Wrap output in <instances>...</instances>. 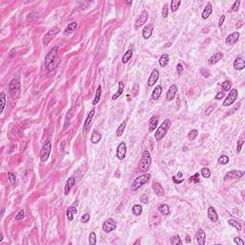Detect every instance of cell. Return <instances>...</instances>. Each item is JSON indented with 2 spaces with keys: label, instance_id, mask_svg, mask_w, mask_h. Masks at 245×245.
<instances>
[{
  "label": "cell",
  "instance_id": "6da1fadb",
  "mask_svg": "<svg viewBox=\"0 0 245 245\" xmlns=\"http://www.w3.org/2000/svg\"><path fill=\"white\" fill-rule=\"evenodd\" d=\"M58 50H59V47L56 46L54 48H52L47 53V55L45 57V67L48 71H53L58 67V65L59 63Z\"/></svg>",
  "mask_w": 245,
  "mask_h": 245
},
{
  "label": "cell",
  "instance_id": "7a4b0ae2",
  "mask_svg": "<svg viewBox=\"0 0 245 245\" xmlns=\"http://www.w3.org/2000/svg\"><path fill=\"white\" fill-rule=\"evenodd\" d=\"M151 165V157L148 150H145L142 154V157L139 162V170L142 173H146L149 170V167Z\"/></svg>",
  "mask_w": 245,
  "mask_h": 245
},
{
  "label": "cell",
  "instance_id": "3957f363",
  "mask_svg": "<svg viewBox=\"0 0 245 245\" xmlns=\"http://www.w3.org/2000/svg\"><path fill=\"white\" fill-rule=\"evenodd\" d=\"M170 128V121L169 119L165 120L164 122H162L161 125L159 126L158 129L156 130V132H155V134H154V137H155V139H156L157 142L161 141L162 139L166 136V134L168 133Z\"/></svg>",
  "mask_w": 245,
  "mask_h": 245
},
{
  "label": "cell",
  "instance_id": "277c9868",
  "mask_svg": "<svg viewBox=\"0 0 245 245\" xmlns=\"http://www.w3.org/2000/svg\"><path fill=\"white\" fill-rule=\"evenodd\" d=\"M9 92L11 97L16 100L20 95V81L17 78L13 79L9 83Z\"/></svg>",
  "mask_w": 245,
  "mask_h": 245
},
{
  "label": "cell",
  "instance_id": "5b68a950",
  "mask_svg": "<svg viewBox=\"0 0 245 245\" xmlns=\"http://www.w3.org/2000/svg\"><path fill=\"white\" fill-rule=\"evenodd\" d=\"M149 179H150L149 173H146V174H143V175H140V176L136 177L135 180L133 181L132 185H131V191H135L138 189H140L142 186H144L145 184H146L149 181Z\"/></svg>",
  "mask_w": 245,
  "mask_h": 245
},
{
  "label": "cell",
  "instance_id": "8992f818",
  "mask_svg": "<svg viewBox=\"0 0 245 245\" xmlns=\"http://www.w3.org/2000/svg\"><path fill=\"white\" fill-rule=\"evenodd\" d=\"M51 149H52L51 142L46 141L45 143H44L42 149H41V150H40V154H39L40 160H41L42 162H46L48 160L49 155H50V153H51Z\"/></svg>",
  "mask_w": 245,
  "mask_h": 245
},
{
  "label": "cell",
  "instance_id": "52a82bcc",
  "mask_svg": "<svg viewBox=\"0 0 245 245\" xmlns=\"http://www.w3.org/2000/svg\"><path fill=\"white\" fill-rule=\"evenodd\" d=\"M60 29L59 27H54L53 29H51L50 31H49L47 34L44 36V38H43V45L44 46H47L49 43H50L53 38H55V36H57L59 33Z\"/></svg>",
  "mask_w": 245,
  "mask_h": 245
},
{
  "label": "cell",
  "instance_id": "ba28073f",
  "mask_svg": "<svg viewBox=\"0 0 245 245\" xmlns=\"http://www.w3.org/2000/svg\"><path fill=\"white\" fill-rule=\"evenodd\" d=\"M238 90H236V89H231L230 93L228 94L225 101H223L224 107H230V105L234 104L236 100V98H238Z\"/></svg>",
  "mask_w": 245,
  "mask_h": 245
},
{
  "label": "cell",
  "instance_id": "9c48e42d",
  "mask_svg": "<svg viewBox=\"0 0 245 245\" xmlns=\"http://www.w3.org/2000/svg\"><path fill=\"white\" fill-rule=\"evenodd\" d=\"M148 17H149V13L148 11L144 10L139 15V17L137 18L136 22H135V25H134V28H135V30H138L139 28L142 27L144 24H146V22L148 21Z\"/></svg>",
  "mask_w": 245,
  "mask_h": 245
},
{
  "label": "cell",
  "instance_id": "30bf717a",
  "mask_svg": "<svg viewBox=\"0 0 245 245\" xmlns=\"http://www.w3.org/2000/svg\"><path fill=\"white\" fill-rule=\"evenodd\" d=\"M116 226H117V224H116L115 220L113 218H108L105 220L103 224V230L105 233H110L116 229Z\"/></svg>",
  "mask_w": 245,
  "mask_h": 245
},
{
  "label": "cell",
  "instance_id": "8fae6325",
  "mask_svg": "<svg viewBox=\"0 0 245 245\" xmlns=\"http://www.w3.org/2000/svg\"><path fill=\"white\" fill-rule=\"evenodd\" d=\"M125 154H126V145L125 142H121L116 150L117 158L119 159V160H124L125 158Z\"/></svg>",
  "mask_w": 245,
  "mask_h": 245
},
{
  "label": "cell",
  "instance_id": "7c38bea8",
  "mask_svg": "<svg viewBox=\"0 0 245 245\" xmlns=\"http://www.w3.org/2000/svg\"><path fill=\"white\" fill-rule=\"evenodd\" d=\"M178 92V87L176 84H171L170 88L168 89V92H167V101H173L174 100L175 96H176V94Z\"/></svg>",
  "mask_w": 245,
  "mask_h": 245
},
{
  "label": "cell",
  "instance_id": "4fadbf2b",
  "mask_svg": "<svg viewBox=\"0 0 245 245\" xmlns=\"http://www.w3.org/2000/svg\"><path fill=\"white\" fill-rule=\"evenodd\" d=\"M151 187H152L154 194H156L157 196L161 197V196H164L165 195V190H164V188L162 187L161 184H159L158 182H153Z\"/></svg>",
  "mask_w": 245,
  "mask_h": 245
},
{
  "label": "cell",
  "instance_id": "5bb4252c",
  "mask_svg": "<svg viewBox=\"0 0 245 245\" xmlns=\"http://www.w3.org/2000/svg\"><path fill=\"white\" fill-rule=\"evenodd\" d=\"M158 79H159V70L158 69H153V71L151 72V74H150V76L149 78L148 85L149 87H152L153 85L156 83Z\"/></svg>",
  "mask_w": 245,
  "mask_h": 245
},
{
  "label": "cell",
  "instance_id": "9a60e30c",
  "mask_svg": "<svg viewBox=\"0 0 245 245\" xmlns=\"http://www.w3.org/2000/svg\"><path fill=\"white\" fill-rule=\"evenodd\" d=\"M76 205H78V202L77 201L74 204H73L72 206L69 207L68 209H67V211H66V216H67V218L69 219V221H72V220L74 219V215L77 214V212H78Z\"/></svg>",
  "mask_w": 245,
  "mask_h": 245
},
{
  "label": "cell",
  "instance_id": "2e32d148",
  "mask_svg": "<svg viewBox=\"0 0 245 245\" xmlns=\"http://www.w3.org/2000/svg\"><path fill=\"white\" fill-rule=\"evenodd\" d=\"M239 38V33L238 32H234L230 34L227 36L226 38V43L228 45H234L235 43L238 42V40Z\"/></svg>",
  "mask_w": 245,
  "mask_h": 245
},
{
  "label": "cell",
  "instance_id": "e0dca14e",
  "mask_svg": "<svg viewBox=\"0 0 245 245\" xmlns=\"http://www.w3.org/2000/svg\"><path fill=\"white\" fill-rule=\"evenodd\" d=\"M207 214H208V217H209V219L211 220L212 222H217L218 215H217V212L215 211V209L214 207L210 206L209 208H208Z\"/></svg>",
  "mask_w": 245,
  "mask_h": 245
},
{
  "label": "cell",
  "instance_id": "ac0fdd59",
  "mask_svg": "<svg viewBox=\"0 0 245 245\" xmlns=\"http://www.w3.org/2000/svg\"><path fill=\"white\" fill-rule=\"evenodd\" d=\"M74 185H75V177L74 176L69 177L67 179L66 184H65V188H64V194L65 195L69 194V193H70V191H71V189Z\"/></svg>",
  "mask_w": 245,
  "mask_h": 245
},
{
  "label": "cell",
  "instance_id": "d6986e66",
  "mask_svg": "<svg viewBox=\"0 0 245 245\" xmlns=\"http://www.w3.org/2000/svg\"><path fill=\"white\" fill-rule=\"evenodd\" d=\"M195 238H196V240L199 245H204L206 242V234L205 232H204L202 229H199L196 233V236H195Z\"/></svg>",
  "mask_w": 245,
  "mask_h": 245
},
{
  "label": "cell",
  "instance_id": "ffe728a7",
  "mask_svg": "<svg viewBox=\"0 0 245 245\" xmlns=\"http://www.w3.org/2000/svg\"><path fill=\"white\" fill-rule=\"evenodd\" d=\"M244 67H245L244 59L242 58H240V57L236 58L234 61V68L238 71H241L244 69Z\"/></svg>",
  "mask_w": 245,
  "mask_h": 245
},
{
  "label": "cell",
  "instance_id": "44dd1931",
  "mask_svg": "<svg viewBox=\"0 0 245 245\" xmlns=\"http://www.w3.org/2000/svg\"><path fill=\"white\" fill-rule=\"evenodd\" d=\"M94 115H95V109H92L91 111L88 113L86 119H85V121H84V125H83V130H84V131H86V130L88 129L89 125H90L91 122H92V119H93Z\"/></svg>",
  "mask_w": 245,
  "mask_h": 245
},
{
  "label": "cell",
  "instance_id": "7402d4cb",
  "mask_svg": "<svg viewBox=\"0 0 245 245\" xmlns=\"http://www.w3.org/2000/svg\"><path fill=\"white\" fill-rule=\"evenodd\" d=\"M158 122H159V119H158L157 116L154 115V116H152L151 118H150L149 121V130L150 132L153 131V130L157 128Z\"/></svg>",
  "mask_w": 245,
  "mask_h": 245
},
{
  "label": "cell",
  "instance_id": "603a6c76",
  "mask_svg": "<svg viewBox=\"0 0 245 245\" xmlns=\"http://www.w3.org/2000/svg\"><path fill=\"white\" fill-rule=\"evenodd\" d=\"M212 12H213V7H212V4H211V2H208L206 7L204 8V10L202 12V18L203 19L209 18V16L211 15Z\"/></svg>",
  "mask_w": 245,
  "mask_h": 245
},
{
  "label": "cell",
  "instance_id": "cb8c5ba5",
  "mask_svg": "<svg viewBox=\"0 0 245 245\" xmlns=\"http://www.w3.org/2000/svg\"><path fill=\"white\" fill-rule=\"evenodd\" d=\"M152 31H153V26L152 25H146L144 29H143V32H142L143 38H144L145 39H149L152 35Z\"/></svg>",
  "mask_w": 245,
  "mask_h": 245
},
{
  "label": "cell",
  "instance_id": "d4e9b609",
  "mask_svg": "<svg viewBox=\"0 0 245 245\" xmlns=\"http://www.w3.org/2000/svg\"><path fill=\"white\" fill-rule=\"evenodd\" d=\"M162 90H163L162 85H157V86L153 89V91H152V93H151V99H152L153 101H157V100L159 99V98L161 97Z\"/></svg>",
  "mask_w": 245,
  "mask_h": 245
},
{
  "label": "cell",
  "instance_id": "484cf974",
  "mask_svg": "<svg viewBox=\"0 0 245 245\" xmlns=\"http://www.w3.org/2000/svg\"><path fill=\"white\" fill-rule=\"evenodd\" d=\"M223 58V54L222 53H216V54L213 55L208 60V62H209L210 65H215V63H217L218 61Z\"/></svg>",
  "mask_w": 245,
  "mask_h": 245
},
{
  "label": "cell",
  "instance_id": "4316f807",
  "mask_svg": "<svg viewBox=\"0 0 245 245\" xmlns=\"http://www.w3.org/2000/svg\"><path fill=\"white\" fill-rule=\"evenodd\" d=\"M244 174L243 170H231L226 173V178H239Z\"/></svg>",
  "mask_w": 245,
  "mask_h": 245
},
{
  "label": "cell",
  "instance_id": "83f0119b",
  "mask_svg": "<svg viewBox=\"0 0 245 245\" xmlns=\"http://www.w3.org/2000/svg\"><path fill=\"white\" fill-rule=\"evenodd\" d=\"M124 88H125V84L122 81H119V83H118V90L117 92L114 94V95L112 96V100H117L118 98H120V96L122 94V92H124Z\"/></svg>",
  "mask_w": 245,
  "mask_h": 245
},
{
  "label": "cell",
  "instance_id": "f1b7e54d",
  "mask_svg": "<svg viewBox=\"0 0 245 245\" xmlns=\"http://www.w3.org/2000/svg\"><path fill=\"white\" fill-rule=\"evenodd\" d=\"M77 27H78V23H77V22H71V23H69L68 25L66 26V28H65L64 34H65V35H70V34H72L73 32L76 31Z\"/></svg>",
  "mask_w": 245,
  "mask_h": 245
},
{
  "label": "cell",
  "instance_id": "f546056e",
  "mask_svg": "<svg viewBox=\"0 0 245 245\" xmlns=\"http://www.w3.org/2000/svg\"><path fill=\"white\" fill-rule=\"evenodd\" d=\"M101 139V134L98 131V130H94L93 133H92V136H91V143L92 144H98Z\"/></svg>",
  "mask_w": 245,
  "mask_h": 245
},
{
  "label": "cell",
  "instance_id": "4dcf8cb0",
  "mask_svg": "<svg viewBox=\"0 0 245 245\" xmlns=\"http://www.w3.org/2000/svg\"><path fill=\"white\" fill-rule=\"evenodd\" d=\"M170 61V57L168 54H163L161 56V58L159 59V64H160L161 67H166L168 65Z\"/></svg>",
  "mask_w": 245,
  "mask_h": 245
},
{
  "label": "cell",
  "instance_id": "1f68e13d",
  "mask_svg": "<svg viewBox=\"0 0 245 245\" xmlns=\"http://www.w3.org/2000/svg\"><path fill=\"white\" fill-rule=\"evenodd\" d=\"M158 210L163 215H169L170 214V207H169V205H167V204H161V205L158 207Z\"/></svg>",
  "mask_w": 245,
  "mask_h": 245
},
{
  "label": "cell",
  "instance_id": "d6a6232c",
  "mask_svg": "<svg viewBox=\"0 0 245 245\" xmlns=\"http://www.w3.org/2000/svg\"><path fill=\"white\" fill-rule=\"evenodd\" d=\"M101 86L99 85L96 90V95H95V98H94V100L92 101L93 105H96L100 101V99H101Z\"/></svg>",
  "mask_w": 245,
  "mask_h": 245
},
{
  "label": "cell",
  "instance_id": "836d02e7",
  "mask_svg": "<svg viewBox=\"0 0 245 245\" xmlns=\"http://www.w3.org/2000/svg\"><path fill=\"white\" fill-rule=\"evenodd\" d=\"M180 4H181V1L180 0H173V1L170 2V11L173 12V13H174V12H176L178 10V8L179 6H180Z\"/></svg>",
  "mask_w": 245,
  "mask_h": 245
},
{
  "label": "cell",
  "instance_id": "e575fe53",
  "mask_svg": "<svg viewBox=\"0 0 245 245\" xmlns=\"http://www.w3.org/2000/svg\"><path fill=\"white\" fill-rule=\"evenodd\" d=\"M132 213L134 215H136V216H139V215H141L142 213H143V208L141 205H139V204H135L133 207H132Z\"/></svg>",
  "mask_w": 245,
  "mask_h": 245
},
{
  "label": "cell",
  "instance_id": "d590c367",
  "mask_svg": "<svg viewBox=\"0 0 245 245\" xmlns=\"http://www.w3.org/2000/svg\"><path fill=\"white\" fill-rule=\"evenodd\" d=\"M131 57H132V51L131 50L126 51V53L124 56H122V63H128V61L130 60V59H131Z\"/></svg>",
  "mask_w": 245,
  "mask_h": 245
},
{
  "label": "cell",
  "instance_id": "8d00e7d4",
  "mask_svg": "<svg viewBox=\"0 0 245 245\" xmlns=\"http://www.w3.org/2000/svg\"><path fill=\"white\" fill-rule=\"evenodd\" d=\"M231 87H232V83H231L230 80H225V81H223L222 84H221V88H222V91H223V92L230 91V90H231Z\"/></svg>",
  "mask_w": 245,
  "mask_h": 245
},
{
  "label": "cell",
  "instance_id": "74e56055",
  "mask_svg": "<svg viewBox=\"0 0 245 245\" xmlns=\"http://www.w3.org/2000/svg\"><path fill=\"white\" fill-rule=\"evenodd\" d=\"M125 125H126L125 122H122V124H121L119 126H118V128H117V130H116V135H117L118 137H121V136L122 135V133H124V131H125Z\"/></svg>",
  "mask_w": 245,
  "mask_h": 245
},
{
  "label": "cell",
  "instance_id": "f35d334b",
  "mask_svg": "<svg viewBox=\"0 0 245 245\" xmlns=\"http://www.w3.org/2000/svg\"><path fill=\"white\" fill-rule=\"evenodd\" d=\"M170 244H173V245H175V244H183V241L181 240L180 238V236H179L178 235L176 236H173V238H170Z\"/></svg>",
  "mask_w": 245,
  "mask_h": 245
},
{
  "label": "cell",
  "instance_id": "ab89813d",
  "mask_svg": "<svg viewBox=\"0 0 245 245\" xmlns=\"http://www.w3.org/2000/svg\"><path fill=\"white\" fill-rule=\"evenodd\" d=\"M228 223H229V225L233 226V227H235L236 230L238 231H241V225L236 221V220L235 219H230L229 221H228Z\"/></svg>",
  "mask_w": 245,
  "mask_h": 245
},
{
  "label": "cell",
  "instance_id": "60d3db41",
  "mask_svg": "<svg viewBox=\"0 0 245 245\" xmlns=\"http://www.w3.org/2000/svg\"><path fill=\"white\" fill-rule=\"evenodd\" d=\"M218 164H220V165H226V164H228V163H229V157L227 156V155H221V156H220L219 158H218Z\"/></svg>",
  "mask_w": 245,
  "mask_h": 245
},
{
  "label": "cell",
  "instance_id": "b9f144b4",
  "mask_svg": "<svg viewBox=\"0 0 245 245\" xmlns=\"http://www.w3.org/2000/svg\"><path fill=\"white\" fill-rule=\"evenodd\" d=\"M0 101H1V110H0V114H2L4 108H5V104H6V95L4 92H2L1 95H0Z\"/></svg>",
  "mask_w": 245,
  "mask_h": 245
},
{
  "label": "cell",
  "instance_id": "7bdbcfd3",
  "mask_svg": "<svg viewBox=\"0 0 245 245\" xmlns=\"http://www.w3.org/2000/svg\"><path fill=\"white\" fill-rule=\"evenodd\" d=\"M197 135H198V131L196 129H193V130H191V131L189 132V134H188V138L190 139V140H194L195 138L197 137Z\"/></svg>",
  "mask_w": 245,
  "mask_h": 245
},
{
  "label": "cell",
  "instance_id": "ee69618b",
  "mask_svg": "<svg viewBox=\"0 0 245 245\" xmlns=\"http://www.w3.org/2000/svg\"><path fill=\"white\" fill-rule=\"evenodd\" d=\"M201 175L204 178H209L211 176V170L208 168H202L201 169Z\"/></svg>",
  "mask_w": 245,
  "mask_h": 245
},
{
  "label": "cell",
  "instance_id": "f6af8a7d",
  "mask_svg": "<svg viewBox=\"0 0 245 245\" xmlns=\"http://www.w3.org/2000/svg\"><path fill=\"white\" fill-rule=\"evenodd\" d=\"M168 15H169V6H168V4H165L162 9V16L164 18H167Z\"/></svg>",
  "mask_w": 245,
  "mask_h": 245
},
{
  "label": "cell",
  "instance_id": "bcb514c9",
  "mask_svg": "<svg viewBox=\"0 0 245 245\" xmlns=\"http://www.w3.org/2000/svg\"><path fill=\"white\" fill-rule=\"evenodd\" d=\"M97 242L96 240V234L94 232H92L90 235H89V244L90 245H95Z\"/></svg>",
  "mask_w": 245,
  "mask_h": 245
},
{
  "label": "cell",
  "instance_id": "7dc6e473",
  "mask_svg": "<svg viewBox=\"0 0 245 245\" xmlns=\"http://www.w3.org/2000/svg\"><path fill=\"white\" fill-rule=\"evenodd\" d=\"M243 143H244V139L243 137H241L238 141V148H236V153H239L241 151V149H242V146H243Z\"/></svg>",
  "mask_w": 245,
  "mask_h": 245
},
{
  "label": "cell",
  "instance_id": "c3c4849f",
  "mask_svg": "<svg viewBox=\"0 0 245 245\" xmlns=\"http://www.w3.org/2000/svg\"><path fill=\"white\" fill-rule=\"evenodd\" d=\"M240 0H236V1H235V3L233 4V6H232V11L233 12H238V9H239V6H240Z\"/></svg>",
  "mask_w": 245,
  "mask_h": 245
},
{
  "label": "cell",
  "instance_id": "681fc988",
  "mask_svg": "<svg viewBox=\"0 0 245 245\" xmlns=\"http://www.w3.org/2000/svg\"><path fill=\"white\" fill-rule=\"evenodd\" d=\"M8 177H9V180H10V182H11V184L12 185H14L15 184V179H16V177H15V175L13 173H8Z\"/></svg>",
  "mask_w": 245,
  "mask_h": 245
},
{
  "label": "cell",
  "instance_id": "f907efd6",
  "mask_svg": "<svg viewBox=\"0 0 245 245\" xmlns=\"http://www.w3.org/2000/svg\"><path fill=\"white\" fill-rule=\"evenodd\" d=\"M200 181V179H199V173H195L194 176H191L190 179H189V182H194V183H198Z\"/></svg>",
  "mask_w": 245,
  "mask_h": 245
},
{
  "label": "cell",
  "instance_id": "816d5d0a",
  "mask_svg": "<svg viewBox=\"0 0 245 245\" xmlns=\"http://www.w3.org/2000/svg\"><path fill=\"white\" fill-rule=\"evenodd\" d=\"M25 217V213H24L23 210H20L18 212V214L15 215V220H21Z\"/></svg>",
  "mask_w": 245,
  "mask_h": 245
},
{
  "label": "cell",
  "instance_id": "f5cc1de1",
  "mask_svg": "<svg viewBox=\"0 0 245 245\" xmlns=\"http://www.w3.org/2000/svg\"><path fill=\"white\" fill-rule=\"evenodd\" d=\"M89 219H90V215H89V214H84L80 217V221L83 222V223H87L89 221Z\"/></svg>",
  "mask_w": 245,
  "mask_h": 245
},
{
  "label": "cell",
  "instance_id": "db71d44e",
  "mask_svg": "<svg viewBox=\"0 0 245 245\" xmlns=\"http://www.w3.org/2000/svg\"><path fill=\"white\" fill-rule=\"evenodd\" d=\"M224 97H225V92H223V91L218 92V93L215 96V100H222Z\"/></svg>",
  "mask_w": 245,
  "mask_h": 245
},
{
  "label": "cell",
  "instance_id": "11a10c76",
  "mask_svg": "<svg viewBox=\"0 0 245 245\" xmlns=\"http://www.w3.org/2000/svg\"><path fill=\"white\" fill-rule=\"evenodd\" d=\"M200 74H201L203 77H205V78H209L211 76L210 71L206 70V69H201V70H200Z\"/></svg>",
  "mask_w": 245,
  "mask_h": 245
},
{
  "label": "cell",
  "instance_id": "9f6ffc18",
  "mask_svg": "<svg viewBox=\"0 0 245 245\" xmlns=\"http://www.w3.org/2000/svg\"><path fill=\"white\" fill-rule=\"evenodd\" d=\"M141 202L144 204H148L149 203V196L146 194H143L141 196Z\"/></svg>",
  "mask_w": 245,
  "mask_h": 245
},
{
  "label": "cell",
  "instance_id": "6f0895ef",
  "mask_svg": "<svg viewBox=\"0 0 245 245\" xmlns=\"http://www.w3.org/2000/svg\"><path fill=\"white\" fill-rule=\"evenodd\" d=\"M132 95L133 96H137L138 94H139V84H135L134 85V87L132 89Z\"/></svg>",
  "mask_w": 245,
  "mask_h": 245
},
{
  "label": "cell",
  "instance_id": "680465c9",
  "mask_svg": "<svg viewBox=\"0 0 245 245\" xmlns=\"http://www.w3.org/2000/svg\"><path fill=\"white\" fill-rule=\"evenodd\" d=\"M234 241H235V243H236V244H239V245H244V241L243 240L240 238H234Z\"/></svg>",
  "mask_w": 245,
  "mask_h": 245
},
{
  "label": "cell",
  "instance_id": "91938a15",
  "mask_svg": "<svg viewBox=\"0 0 245 245\" xmlns=\"http://www.w3.org/2000/svg\"><path fill=\"white\" fill-rule=\"evenodd\" d=\"M224 21H225V15H223V14H222L221 16H220V18H219L218 26H219V27H222V25H223Z\"/></svg>",
  "mask_w": 245,
  "mask_h": 245
},
{
  "label": "cell",
  "instance_id": "94428289",
  "mask_svg": "<svg viewBox=\"0 0 245 245\" xmlns=\"http://www.w3.org/2000/svg\"><path fill=\"white\" fill-rule=\"evenodd\" d=\"M183 70H184V68H183V66H182V64H181V63H178V64H177V72H178V74L181 75L182 72H183Z\"/></svg>",
  "mask_w": 245,
  "mask_h": 245
},
{
  "label": "cell",
  "instance_id": "6125c7cd",
  "mask_svg": "<svg viewBox=\"0 0 245 245\" xmlns=\"http://www.w3.org/2000/svg\"><path fill=\"white\" fill-rule=\"evenodd\" d=\"M173 182H174V183H176V184H181V183H183V182H184V179H181V180H177V178L175 177V176H173Z\"/></svg>",
  "mask_w": 245,
  "mask_h": 245
},
{
  "label": "cell",
  "instance_id": "be15d7a7",
  "mask_svg": "<svg viewBox=\"0 0 245 245\" xmlns=\"http://www.w3.org/2000/svg\"><path fill=\"white\" fill-rule=\"evenodd\" d=\"M191 241V238H190V236H186V242L187 243H190Z\"/></svg>",
  "mask_w": 245,
  "mask_h": 245
},
{
  "label": "cell",
  "instance_id": "e7e4bbea",
  "mask_svg": "<svg viewBox=\"0 0 245 245\" xmlns=\"http://www.w3.org/2000/svg\"><path fill=\"white\" fill-rule=\"evenodd\" d=\"M182 176H183V174H182V173H181V171H179V173H177V176H176V177H179V178H182Z\"/></svg>",
  "mask_w": 245,
  "mask_h": 245
},
{
  "label": "cell",
  "instance_id": "03108f58",
  "mask_svg": "<svg viewBox=\"0 0 245 245\" xmlns=\"http://www.w3.org/2000/svg\"><path fill=\"white\" fill-rule=\"evenodd\" d=\"M137 243H138V244H139V243H140V240H136V241H135V242H134L133 244H134V245H135V244H137Z\"/></svg>",
  "mask_w": 245,
  "mask_h": 245
}]
</instances>
